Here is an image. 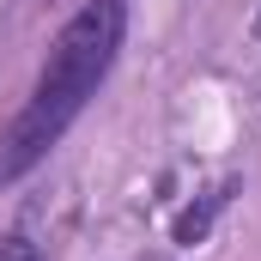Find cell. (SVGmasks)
I'll return each mask as SVG.
<instances>
[{
  "label": "cell",
  "mask_w": 261,
  "mask_h": 261,
  "mask_svg": "<svg viewBox=\"0 0 261 261\" xmlns=\"http://www.w3.org/2000/svg\"><path fill=\"white\" fill-rule=\"evenodd\" d=\"M122 31H128V0H85L61 24V37L49 43V61L31 85V103L0 140V189L37 170L49 146L73 128V116L91 103V91L110 79V67L122 55Z\"/></svg>",
  "instance_id": "1"
},
{
  "label": "cell",
  "mask_w": 261,
  "mask_h": 261,
  "mask_svg": "<svg viewBox=\"0 0 261 261\" xmlns=\"http://www.w3.org/2000/svg\"><path fill=\"white\" fill-rule=\"evenodd\" d=\"M225 200H231V182H225V189H213L200 206H189V213L176 219V243H195V237H206V225H213V213H219Z\"/></svg>",
  "instance_id": "2"
},
{
  "label": "cell",
  "mask_w": 261,
  "mask_h": 261,
  "mask_svg": "<svg viewBox=\"0 0 261 261\" xmlns=\"http://www.w3.org/2000/svg\"><path fill=\"white\" fill-rule=\"evenodd\" d=\"M0 261H37V243L31 237H0Z\"/></svg>",
  "instance_id": "3"
}]
</instances>
